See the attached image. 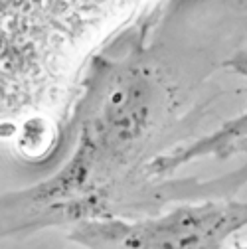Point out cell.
I'll use <instances>...</instances> for the list:
<instances>
[{
  "label": "cell",
  "instance_id": "cell-1",
  "mask_svg": "<svg viewBox=\"0 0 247 249\" xmlns=\"http://www.w3.org/2000/svg\"><path fill=\"white\" fill-rule=\"evenodd\" d=\"M188 212L154 224H89L73 231L87 249H224L222 243L247 217L235 212Z\"/></svg>",
  "mask_w": 247,
  "mask_h": 249
}]
</instances>
